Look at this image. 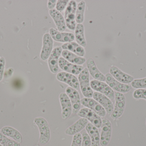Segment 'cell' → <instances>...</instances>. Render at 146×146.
I'll return each mask as SVG.
<instances>
[{"label":"cell","instance_id":"6da1fadb","mask_svg":"<svg viewBox=\"0 0 146 146\" xmlns=\"http://www.w3.org/2000/svg\"><path fill=\"white\" fill-rule=\"evenodd\" d=\"M34 122L38 127L40 133L39 143L43 145H46L49 142L50 138V129L48 122L41 117H36Z\"/></svg>","mask_w":146,"mask_h":146},{"label":"cell","instance_id":"7a4b0ae2","mask_svg":"<svg viewBox=\"0 0 146 146\" xmlns=\"http://www.w3.org/2000/svg\"><path fill=\"white\" fill-rule=\"evenodd\" d=\"M80 86L83 96L86 98H92L93 91L90 85L89 73L87 68H84L78 76Z\"/></svg>","mask_w":146,"mask_h":146},{"label":"cell","instance_id":"3957f363","mask_svg":"<svg viewBox=\"0 0 146 146\" xmlns=\"http://www.w3.org/2000/svg\"><path fill=\"white\" fill-rule=\"evenodd\" d=\"M77 4L76 2L72 0L68 3L65 13V20L68 28L74 31L76 26V12Z\"/></svg>","mask_w":146,"mask_h":146},{"label":"cell","instance_id":"277c9868","mask_svg":"<svg viewBox=\"0 0 146 146\" xmlns=\"http://www.w3.org/2000/svg\"><path fill=\"white\" fill-rule=\"evenodd\" d=\"M115 107L111 117L112 119L116 120L121 117L123 114L126 105V98L123 93L115 91Z\"/></svg>","mask_w":146,"mask_h":146},{"label":"cell","instance_id":"5b68a950","mask_svg":"<svg viewBox=\"0 0 146 146\" xmlns=\"http://www.w3.org/2000/svg\"><path fill=\"white\" fill-rule=\"evenodd\" d=\"M90 85L93 90L105 95L110 100H113L115 98V92L103 81L93 80L90 82Z\"/></svg>","mask_w":146,"mask_h":146},{"label":"cell","instance_id":"8992f818","mask_svg":"<svg viewBox=\"0 0 146 146\" xmlns=\"http://www.w3.org/2000/svg\"><path fill=\"white\" fill-rule=\"evenodd\" d=\"M106 81L107 85L115 92L121 93H127L132 89V87L129 84H123L115 79L110 73L105 75Z\"/></svg>","mask_w":146,"mask_h":146},{"label":"cell","instance_id":"52a82bcc","mask_svg":"<svg viewBox=\"0 0 146 146\" xmlns=\"http://www.w3.org/2000/svg\"><path fill=\"white\" fill-rule=\"evenodd\" d=\"M77 115L80 117L86 118L97 128H100L102 126V121L100 117L96 113L87 108L80 110Z\"/></svg>","mask_w":146,"mask_h":146},{"label":"cell","instance_id":"ba28073f","mask_svg":"<svg viewBox=\"0 0 146 146\" xmlns=\"http://www.w3.org/2000/svg\"><path fill=\"white\" fill-rule=\"evenodd\" d=\"M102 124L100 135V145L101 146H106L109 144L111 138L112 127L111 123L104 117H102Z\"/></svg>","mask_w":146,"mask_h":146},{"label":"cell","instance_id":"9c48e42d","mask_svg":"<svg viewBox=\"0 0 146 146\" xmlns=\"http://www.w3.org/2000/svg\"><path fill=\"white\" fill-rule=\"evenodd\" d=\"M81 103L83 106L94 111L100 117H104L106 115V112L105 109L94 99L85 97L81 100Z\"/></svg>","mask_w":146,"mask_h":146},{"label":"cell","instance_id":"30bf717a","mask_svg":"<svg viewBox=\"0 0 146 146\" xmlns=\"http://www.w3.org/2000/svg\"><path fill=\"white\" fill-rule=\"evenodd\" d=\"M62 107V117L64 120L68 119L72 112V107L70 99L65 93H62L59 96Z\"/></svg>","mask_w":146,"mask_h":146},{"label":"cell","instance_id":"8fae6325","mask_svg":"<svg viewBox=\"0 0 146 146\" xmlns=\"http://www.w3.org/2000/svg\"><path fill=\"white\" fill-rule=\"evenodd\" d=\"M56 79L61 82H64L70 86V87L76 91L80 90L79 81L74 75L66 72L58 73L56 75Z\"/></svg>","mask_w":146,"mask_h":146},{"label":"cell","instance_id":"7c38bea8","mask_svg":"<svg viewBox=\"0 0 146 146\" xmlns=\"http://www.w3.org/2000/svg\"><path fill=\"white\" fill-rule=\"evenodd\" d=\"M62 51L61 47L55 48L49 57L48 64L50 72L53 73H56L59 70V60Z\"/></svg>","mask_w":146,"mask_h":146},{"label":"cell","instance_id":"4fadbf2b","mask_svg":"<svg viewBox=\"0 0 146 146\" xmlns=\"http://www.w3.org/2000/svg\"><path fill=\"white\" fill-rule=\"evenodd\" d=\"M53 39L50 34L46 33L43 38V46L40 54V58L43 61L48 59L53 50Z\"/></svg>","mask_w":146,"mask_h":146},{"label":"cell","instance_id":"5bb4252c","mask_svg":"<svg viewBox=\"0 0 146 146\" xmlns=\"http://www.w3.org/2000/svg\"><path fill=\"white\" fill-rule=\"evenodd\" d=\"M66 93L71 100L73 114H77L80 110L81 105L79 93L76 90L70 87L66 88Z\"/></svg>","mask_w":146,"mask_h":146},{"label":"cell","instance_id":"9a60e30c","mask_svg":"<svg viewBox=\"0 0 146 146\" xmlns=\"http://www.w3.org/2000/svg\"><path fill=\"white\" fill-rule=\"evenodd\" d=\"M59 66L62 70L66 73L76 75L80 74L84 69L82 66L71 63L62 57L59 58Z\"/></svg>","mask_w":146,"mask_h":146},{"label":"cell","instance_id":"2e32d148","mask_svg":"<svg viewBox=\"0 0 146 146\" xmlns=\"http://www.w3.org/2000/svg\"><path fill=\"white\" fill-rule=\"evenodd\" d=\"M50 33L53 40L62 43H70L75 39L73 33L69 32H63L57 31L54 28L49 29Z\"/></svg>","mask_w":146,"mask_h":146},{"label":"cell","instance_id":"e0dca14e","mask_svg":"<svg viewBox=\"0 0 146 146\" xmlns=\"http://www.w3.org/2000/svg\"><path fill=\"white\" fill-rule=\"evenodd\" d=\"M110 72L115 79L123 84H129L134 80L133 77L122 72L115 66H111L110 68Z\"/></svg>","mask_w":146,"mask_h":146},{"label":"cell","instance_id":"ac0fdd59","mask_svg":"<svg viewBox=\"0 0 146 146\" xmlns=\"http://www.w3.org/2000/svg\"><path fill=\"white\" fill-rule=\"evenodd\" d=\"M93 97L105 109L108 114H111L114 109V106L109 98L98 92L94 93Z\"/></svg>","mask_w":146,"mask_h":146},{"label":"cell","instance_id":"d6986e66","mask_svg":"<svg viewBox=\"0 0 146 146\" xmlns=\"http://www.w3.org/2000/svg\"><path fill=\"white\" fill-rule=\"evenodd\" d=\"M86 66L89 73L94 79L103 82L106 81L105 76L98 69L92 58H89L87 60Z\"/></svg>","mask_w":146,"mask_h":146},{"label":"cell","instance_id":"ffe728a7","mask_svg":"<svg viewBox=\"0 0 146 146\" xmlns=\"http://www.w3.org/2000/svg\"><path fill=\"white\" fill-rule=\"evenodd\" d=\"M49 13L53 19L57 29L60 32L65 31L66 27L65 19L62 14L56 9H51L49 11Z\"/></svg>","mask_w":146,"mask_h":146},{"label":"cell","instance_id":"44dd1931","mask_svg":"<svg viewBox=\"0 0 146 146\" xmlns=\"http://www.w3.org/2000/svg\"><path fill=\"white\" fill-rule=\"evenodd\" d=\"M88 121L86 118H81L69 127L65 131V133L68 135H75L86 128Z\"/></svg>","mask_w":146,"mask_h":146},{"label":"cell","instance_id":"7402d4cb","mask_svg":"<svg viewBox=\"0 0 146 146\" xmlns=\"http://www.w3.org/2000/svg\"><path fill=\"white\" fill-rule=\"evenodd\" d=\"M86 129L91 139V146H99L100 136L98 128L91 123H88Z\"/></svg>","mask_w":146,"mask_h":146},{"label":"cell","instance_id":"603a6c76","mask_svg":"<svg viewBox=\"0 0 146 146\" xmlns=\"http://www.w3.org/2000/svg\"><path fill=\"white\" fill-rule=\"evenodd\" d=\"M61 47L63 49L72 51L79 56L83 57L85 55V50L83 47L76 42L66 43L62 45Z\"/></svg>","mask_w":146,"mask_h":146},{"label":"cell","instance_id":"cb8c5ba5","mask_svg":"<svg viewBox=\"0 0 146 146\" xmlns=\"http://www.w3.org/2000/svg\"><path fill=\"white\" fill-rule=\"evenodd\" d=\"M1 133L3 135L12 138L20 144L22 143V135L15 129L10 127H5L1 129Z\"/></svg>","mask_w":146,"mask_h":146},{"label":"cell","instance_id":"d4e9b609","mask_svg":"<svg viewBox=\"0 0 146 146\" xmlns=\"http://www.w3.org/2000/svg\"><path fill=\"white\" fill-rule=\"evenodd\" d=\"M61 54L64 59L76 65H82L86 61L84 57L79 56L69 51L64 50L62 51Z\"/></svg>","mask_w":146,"mask_h":146},{"label":"cell","instance_id":"484cf974","mask_svg":"<svg viewBox=\"0 0 146 146\" xmlns=\"http://www.w3.org/2000/svg\"><path fill=\"white\" fill-rule=\"evenodd\" d=\"M75 38L78 44L86 47V42L84 36V27L82 24H77L75 29Z\"/></svg>","mask_w":146,"mask_h":146},{"label":"cell","instance_id":"4316f807","mask_svg":"<svg viewBox=\"0 0 146 146\" xmlns=\"http://www.w3.org/2000/svg\"><path fill=\"white\" fill-rule=\"evenodd\" d=\"M85 5L84 1H81L77 4L76 12V21L78 24H82L84 21Z\"/></svg>","mask_w":146,"mask_h":146},{"label":"cell","instance_id":"83f0119b","mask_svg":"<svg viewBox=\"0 0 146 146\" xmlns=\"http://www.w3.org/2000/svg\"><path fill=\"white\" fill-rule=\"evenodd\" d=\"M0 144L3 146H20L19 143L8 139L1 133H0Z\"/></svg>","mask_w":146,"mask_h":146},{"label":"cell","instance_id":"f1b7e54d","mask_svg":"<svg viewBox=\"0 0 146 146\" xmlns=\"http://www.w3.org/2000/svg\"><path fill=\"white\" fill-rule=\"evenodd\" d=\"M131 86L135 89H144L146 88V77L141 79H135L132 81Z\"/></svg>","mask_w":146,"mask_h":146},{"label":"cell","instance_id":"f546056e","mask_svg":"<svg viewBox=\"0 0 146 146\" xmlns=\"http://www.w3.org/2000/svg\"><path fill=\"white\" fill-rule=\"evenodd\" d=\"M133 97L135 99H143L146 100V90L139 89L135 90L133 93Z\"/></svg>","mask_w":146,"mask_h":146},{"label":"cell","instance_id":"4dcf8cb0","mask_svg":"<svg viewBox=\"0 0 146 146\" xmlns=\"http://www.w3.org/2000/svg\"><path fill=\"white\" fill-rule=\"evenodd\" d=\"M68 0H58L56 4V10L60 12L63 11L67 6Z\"/></svg>","mask_w":146,"mask_h":146},{"label":"cell","instance_id":"1f68e13d","mask_svg":"<svg viewBox=\"0 0 146 146\" xmlns=\"http://www.w3.org/2000/svg\"><path fill=\"white\" fill-rule=\"evenodd\" d=\"M82 142V135L80 133L74 135L71 146H81Z\"/></svg>","mask_w":146,"mask_h":146},{"label":"cell","instance_id":"d6a6232c","mask_svg":"<svg viewBox=\"0 0 146 146\" xmlns=\"http://www.w3.org/2000/svg\"><path fill=\"white\" fill-rule=\"evenodd\" d=\"M82 142L81 146H91V139L88 134L86 132H83L82 133Z\"/></svg>","mask_w":146,"mask_h":146},{"label":"cell","instance_id":"836d02e7","mask_svg":"<svg viewBox=\"0 0 146 146\" xmlns=\"http://www.w3.org/2000/svg\"><path fill=\"white\" fill-rule=\"evenodd\" d=\"M5 60L3 57L0 58V81L2 79L4 71Z\"/></svg>","mask_w":146,"mask_h":146},{"label":"cell","instance_id":"e575fe53","mask_svg":"<svg viewBox=\"0 0 146 146\" xmlns=\"http://www.w3.org/2000/svg\"><path fill=\"white\" fill-rule=\"evenodd\" d=\"M57 1L56 0H49L48 2V8L50 9H54V8L56 6Z\"/></svg>","mask_w":146,"mask_h":146},{"label":"cell","instance_id":"d590c367","mask_svg":"<svg viewBox=\"0 0 146 146\" xmlns=\"http://www.w3.org/2000/svg\"><path fill=\"white\" fill-rule=\"evenodd\" d=\"M35 146H40V145H35Z\"/></svg>","mask_w":146,"mask_h":146},{"label":"cell","instance_id":"8d00e7d4","mask_svg":"<svg viewBox=\"0 0 146 146\" xmlns=\"http://www.w3.org/2000/svg\"><path fill=\"white\" fill-rule=\"evenodd\" d=\"M0 146H3L2 145H1V144H0Z\"/></svg>","mask_w":146,"mask_h":146},{"label":"cell","instance_id":"74e56055","mask_svg":"<svg viewBox=\"0 0 146 146\" xmlns=\"http://www.w3.org/2000/svg\"></svg>","mask_w":146,"mask_h":146}]
</instances>
